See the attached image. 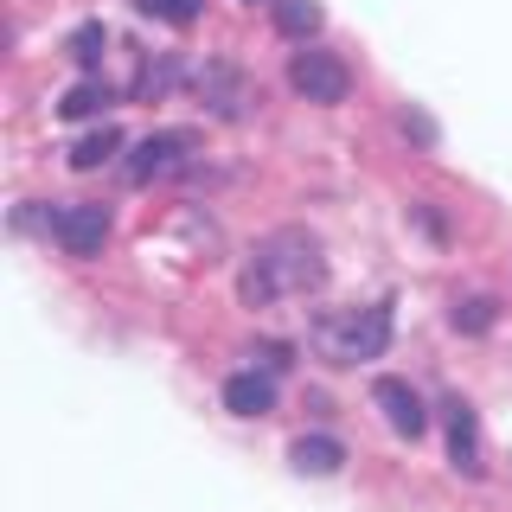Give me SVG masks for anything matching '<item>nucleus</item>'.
Returning a JSON list of instances; mask_svg holds the SVG:
<instances>
[{
	"mask_svg": "<svg viewBox=\"0 0 512 512\" xmlns=\"http://www.w3.org/2000/svg\"><path fill=\"white\" fill-rule=\"evenodd\" d=\"M327 282V256L308 231H276L263 237L244 269V282H237V295L250 301V308H269V301L282 295H314V288Z\"/></svg>",
	"mask_w": 512,
	"mask_h": 512,
	"instance_id": "1",
	"label": "nucleus"
},
{
	"mask_svg": "<svg viewBox=\"0 0 512 512\" xmlns=\"http://www.w3.org/2000/svg\"><path fill=\"white\" fill-rule=\"evenodd\" d=\"M391 346V308L372 301V308H346V314H320L314 320V352L333 365H365V359H384Z\"/></svg>",
	"mask_w": 512,
	"mask_h": 512,
	"instance_id": "2",
	"label": "nucleus"
},
{
	"mask_svg": "<svg viewBox=\"0 0 512 512\" xmlns=\"http://www.w3.org/2000/svg\"><path fill=\"white\" fill-rule=\"evenodd\" d=\"M288 84L301 90V103H320V109H333V103H346V90H352V71H346V58H340V52H320V45H301V52L288 58Z\"/></svg>",
	"mask_w": 512,
	"mask_h": 512,
	"instance_id": "3",
	"label": "nucleus"
},
{
	"mask_svg": "<svg viewBox=\"0 0 512 512\" xmlns=\"http://www.w3.org/2000/svg\"><path fill=\"white\" fill-rule=\"evenodd\" d=\"M192 90H199V103L212 109L218 122H237V116H250V103H256V84L244 71H237L231 58H205L199 71H192Z\"/></svg>",
	"mask_w": 512,
	"mask_h": 512,
	"instance_id": "4",
	"label": "nucleus"
},
{
	"mask_svg": "<svg viewBox=\"0 0 512 512\" xmlns=\"http://www.w3.org/2000/svg\"><path fill=\"white\" fill-rule=\"evenodd\" d=\"M192 154V135L186 128H160V135H141L135 154H128V180H167V173H180Z\"/></svg>",
	"mask_w": 512,
	"mask_h": 512,
	"instance_id": "5",
	"label": "nucleus"
},
{
	"mask_svg": "<svg viewBox=\"0 0 512 512\" xmlns=\"http://www.w3.org/2000/svg\"><path fill=\"white\" fill-rule=\"evenodd\" d=\"M52 237L64 244V256H96L109 244V212H103V205H58V212H52Z\"/></svg>",
	"mask_w": 512,
	"mask_h": 512,
	"instance_id": "6",
	"label": "nucleus"
},
{
	"mask_svg": "<svg viewBox=\"0 0 512 512\" xmlns=\"http://www.w3.org/2000/svg\"><path fill=\"white\" fill-rule=\"evenodd\" d=\"M442 429H448V461H455L468 480H480V468H487V461H480V423H474V410L461 404V397L442 404Z\"/></svg>",
	"mask_w": 512,
	"mask_h": 512,
	"instance_id": "7",
	"label": "nucleus"
},
{
	"mask_svg": "<svg viewBox=\"0 0 512 512\" xmlns=\"http://www.w3.org/2000/svg\"><path fill=\"white\" fill-rule=\"evenodd\" d=\"M372 397H378L384 423H391L397 436H423V429H429V410H423V397H416L404 378H378V384H372Z\"/></svg>",
	"mask_w": 512,
	"mask_h": 512,
	"instance_id": "8",
	"label": "nucleus"
},
{
	"mask_svg": "<svg viewBox=\"0 0 512 512\" xmlns=\"http://www.w3.org/2000/svg\"><path fill=\"white\" fill-rule=\"evenodd\" d=\"M224 410L231 416H269L276 410V378L269 372H231L224 378Z\"/></svg>",
	"mask_w": 512,
	"mask_h": 512,
	"instance_id": "9",
	"label": "nucleus"
},
{
	"mask_svg": "<svg viewBox=\"0 0 512 512\" xmlns=\"http://www.w3.org/2000/svg\"><path fill=\"white\" fill-rule=\"evenodd\" d=\"M288 461H295V474H340L346 448H340V436H295Z\"/></svg>",
	"mask_w": 512,
	"mask_h": 512,
	"instance_id": "10",
	"label": "nucleus"
},
{
	"mask_svg": "<svg viewBox=\"0 0 512 512\" xmlns=\"http://www.w3.org/2000/svg\"><path fill=\"white\" fill-rule=\"evenodd\" d=\"M116 148H122V128H109V122H103L96 135H84V141L71 148V167H77V173H90V167H103V160L116 154Z\"/></svg>",
	"mask_w": 512,
	"mask_h": 512,
	"instance_id": "11",
	"label": "nucleus"
},
{
	"mask_svg": "<svg viewBox=\"0 0 512 512\" xmlns=\"http://www.w3.org/2000/svg\"><path fill=\"white\" fill-rule=\"evenodd\" d=\"M276 26L288 39H308V32H320V7L314 0H276Z\"/></svg>",
	"mask_w": 512,
	"mask_h": 512,
	"instance_id": "12",
	"label": "nucleus"
},
{
	"mask_svg": "<svg viewBox=\"0 0 512 512\" xmlns=\"http://www.w3.org/2000/svg\"><path fill=\"white\" fill-rule=\"evenodd\" d=\"M103 103H109L103 84H71V90H64V103H58V116H64V122H90Z\"/></svg>",
	"mask_w": 512,
	"mask_h": 512,
	"instance_id": "13",
	"label": "nucleus"
},
{
	"mask_svg": "<svg viewBox=\"0 0 512 512\" xmlns=\"http://www.w3.org/2000/svg\"><path fill=\"white\" fill-rule=\"evenodd\" d=\"M103 45H109V32L96 26V20H84V26L71 32V45H64V52H71L77 64H96V58H103Z\"/></svg>",
	"mask_w": 512,
	"mask_h": 512,
	"instance_id": "14",
	"label": "nucleus"
},
{
	"mask_svg": "<svg viewBox=\"0 0 512 512\" xmlns=\"http://www.w3.org/2000/svg\"><path fill=\"white\" fill-rule=\"evenodd\" d=\"M199 7L205 0H141V13H154V20H167V26H192Z\"/></svg>",
	"mask_w": 512,
	"mask_h": 512,
	"instance_id": "15",
	"label": "nucleus"
},
{
	"mask_svg": "<svg viewBox=\"0 0 512 512\" xmlns=\"http://www.w3.org/2000/svg\"><path fill=\"white\" fill-rule=\"evenodd\" d=\"M455 327H461V333H487V327H493V301H487V295L461 301V308H455Z\"/></svg>",
	"mask_w": 512,
	"mask_h": 512,
	"instance_id": "16",
	"label": "nucleus"
},
{
	"mask_svg": "<svg viewBox=\"0 0 512 512\" xmlns=\"http://www.w3.org/2000/svg\"><path fill=\"white\" fill-rule=\"evenodd\" d=\"M244 7H250V0H244ZM269 7H276V0H269Z\"/></svg>",
	"mask_w": 512,
	"mask_h": 512,
	"instance_id": "17",
	"label": "nucleus"
}]
</instances>
